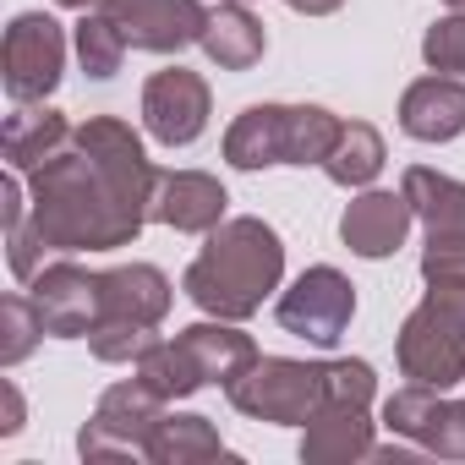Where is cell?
I'll use <instances>...</instances> for the list:
<instances>
[{
    "instance_id": "obj_1",
    "label": "cell",
    "mask_w": 465,
    "mask_h": 465,
    "mask_svg": "<svg viewBox=\"0 0 465 465\" xmlns=\"http://www.w3.org/2000/svg\"><path fill=\"white\" fill-rule=\"evenodd\" d=\"M159 170L143 153V137L115 121L94 115L72 132V143L28 170L34 230L50 252H115L143 236L153 219Z\"/></svg>"
},
{
    "instance_id": "obj_2",
    "label": "cell",
    "mask_w": 465,
    "mask_h": 465,
    "mask_svg": "<svg viewBox=\"0 0 465 465\" xmlns=\"http://www.w3.org/2000/svg\"><path fill=\"white\" fill-rule=\"evenodd\" d=\"M280 280H285V242H280V230L263 224L258 213H236V219H224V224L208 230V242L192 258L181 291L208 318L242 323V318H252L280 291Z\"/></svg>"
},
{
    "instance_id": "obj_3",
    "label": "cell",
    "mask_w": 465,
    "mask_h": 465,
    "mask_svg": "<svg viewBox=\"0 0 465 465\" xmlns=\"http://www.w3.org/2000/svg\"><path fill=\"white\" fill-rule=\"evenodd\" d=\"M230 405L252 421L274 427H307L323 411V361H291V356H258L236 383H224Z\"/></svg>"
},
{
    "instance_id": "obj_4",
    "label": "cell",
    "mask_w": 465,
    "mask_h": 465,
    "mask_svg": "<svg viewBox=\"0 0 465 465\" xmlns=\"http://www.w3.org/2000/svg\"><path fill=\"white\" fill-rule=\"evenodd\" d=\"M394 356H400V372L411 383H427V389H454L465 383V312L427 291L421 307L400 323V340H394Z\"/></svg>"
},
{
    "instance_id": "obj_5",
    "label": "cell",
    "mask_w": 465,
    "mask_h": 465,
    "mask_svg": "<svg viewBox=\"0 0 465 465\" xmlns=\"http://www.w3.org/2000/svg\"><path fill=\"white\" fill-rule=\"evenodd\" d=\"M164 394H153L143 378H121L99 394L94 416L83 421L77 432V454L83 460H126V454H143L159 416H164Z\"/></svg>"
},
{
    "instance_id": "obj_6",
    "label": "cell",
    "mask_w": 465,
    "mask_h": 465,
    "mask_svg": "<svg viewBox=\"0 0 465 465\" xmlns=\"http://www.w3.org/2000/svg\"><path fill=\"white\" fill-rule=\"evenodd\" d=\"M280 329L318 345V351H334L356 318V285L334 269V263H312L307 274H296L291 291H280Z\"/></svg>"
},
{
    "instance_id": "obj_7",
    "label": "cell",
    "mask_w": 465,
    "mask_h": 465,
    "mask_svg": "<svg viewBox=\"0 0 465 465\" xmlns=\"http://www.w3.org/2000/svg\"><path fill=\"white\" fill-rule=\"evenodd\" d=\"M66 72V28L50 12H23L6 28V45H0V77H6V94L17 104H39L55 94Z\"/></svg>"
},
{
    "instance_id": "obj_8",
    "label": "cell",
    "mask_w": 465,
    "mask_h": 465,
    "mask_svg": "<svg viewBox=\"0 0 465 465\" xmlns=\"http://www.w3.org/2000/svg\"><path fill=\"white\" fill-rule=\"evenodd\" d=\"M208 115H213V94L197 72L186 66H164L143 83V126L153 143L164 148H192L203 132H208Z\"/></svg>"
},
{
    "instance_id": "obj_9",
    "label": "cell",
    "mask_w": 465,
    "mask_h": 465,
    "mask_svg": "<svg viewBox=\"0 0 465 465\" xmlns=\"http://www.w3.org/2000/svg\"><path fill=\"white\" fill-rule=\"evenodd\" d=\"M94 12H104L121 28V39L148 55H181L186 45L203 39L208 23L203 0H99Z\"/></svg>"
},
{
    "instance_id": "obj_10",
    "label": "cell",
    "mask_w": 465,
    "mask_h": 465,
    "mask_svg": "<svg viewBox=\"0 0 465 465\" xmlns=\"http://www.w3.org/2000/svg\"><path fill=\"white\" fill-rule=\"evenodd\" d=\"M28 296L39 302V318L55 340H88L104 312V274L83 263H50L28 280Z\"/></svg>"
},
{
    "instance_id": "obj_11",
    "label": "cell",
    "mask_w": 465,
    "mask_h": 465,
    "mask_svg": "<svg viewBox=\"0 0 465 465\" xmlns=\"http://www.w3.org/2000/svg\"><path fill=\"white\" fill-rule=\"evenodd\" d=\"M416 224V208L405 192H361L356 203H345L340 213V242L356 252V258H394Z\"/></svg>"
},
{
    "instance_id": "obj_12",
    "label": "cell",
    "mask_w": 465,
    "mask_h": 465,
    "mask_svg": "<svg viewBox=\"0 0 465 465\" xmlns=\"http://www.w3.org/2000/svg\"><path fill=\"white\" fill-rule=\"evenodd\" d=\"M224 186L203 170H164L153 186V224H170L181 236H208L213 224H224Z\"/></svg>"
},
{
    "instance_id": "obj_13",
    "label": "cell",
    "mask_w": 465,
    "mask_h": 465,
    "mask_svg": "<svg viewBox=\"0 0 465 465\" xmlns=\"http://www.w3.org/2000/svg\"><path fill=\"white\" fill-rule=\"evenodd\" d=\"M400 132L416 143H454L465 132V83L460 77H416L400 94Z\"/></svg>"
},
{
    "instance_id": "obj_14",
    "label": "cell",
    "mask_w": 465,
    "mask_h": 465,
    "mask_svg": "<svg viewBox=\"0 0 465 465\" xmlns=\"http://www.w3.org/2000/svg\"><path fill=\"white\" fill-rule=\"evenodd\" d=\"M175 291L153 263H126V269H104V312L99 323H132V329H159L170 312Z\"/></svg>"
},
{
    "instance_id": "obj_15",
    "label": "cell",
    "mask_w": 465,
    "mask_h": 465,
    "mask_svg": "<svg viewBox=\"0 0 465 465\" xmlns=\"http://www.w3.org/2000/svg\"><path fill=\"white\" fill-rule=\"evenodd\" d=\"M285 148H291V104H252L224 132V164L236 170L285 164Z\"/></svg>"
},
{
    "instance_id": "obj_16",
    "label": "cell",
    "mask_w": 465,
    "mask_h": 465,
    "mask_svg": "<svg viewBox=\"0 0 465 465\" xmlns=\"http://www.w3.org/2000/svg\"><path fill=\"white\" fill-rule=\"evenodd\" d=\"M372 421H367V405H323L312 421H307V438H302V460L307 465H345V460H372Z\"/></svg>"
},
{
    "instance_id": "obj_17",
    "label": "cell",
    "mask_w": 465,
    "mask_h": 465,
    "mask_svg": "<svg viewBox=\"0 0 465 465\" xmlns=\"http://www.w3.org/2000/svg\"><path fill=\"white\" fill-rule=\"evenodd\" d=\"M197 45H203V55H208L219 72H252V66L263 61V50H269V34H263V23L247 12V0H224V6L208 12Z\"/></svg>"
},
{
    "instance_id": "obj_18",
    "label": "cell",
    "mask_w": 465,
    "mask_h": 465,
    "mask_svg": "<svg viewBox=\"0 0 465 465\" xmlns=\"http://www.w3.org/2000/svg\"><path fill=\"white\" fill-rule=\"evenodd\" d=\"M72 121L61 115V110H50L45 99L39 104H17L12 115H6V132H0V153H6V164L12 170H39L45 159H55L66 143H72Z\"/></svg>"
},
{
    "instance_id": "obj_19",
    "label": "cell",
    "mask_w": 465,
    "mask_h": 465,
    "mask_svg": "<svg viewBox=\"0 0 465 465\" xmlns=\"http://www.w3.org/2000/svg\"><path fill=\"white\" fill-rule=\"evenodd\" d=\"M186 351H192V361H197V372L208 378V383H236L252 361H258V345H252V334H242L230 318H208V323H192V329H181L175 334Z\"/></svg>"
},
{
    "instance_id": "obj_20",
    "label": "cell",
    "mask_w": 465,
    "mask_h": 465,
    "mask_svg": "<svg viewBox=\"0 0 465 465\" xmlns=\"http://www.w3.org/2000/svg\"><path fill=\"white\" fill-rule=\"evenodd\" d=\"M400 192L411 197L416 219L427 224V236H465V181L438 175L427 164H411L400 175Z\"/></svg>"
},
{
    "instance_id": "obj_21",
    "label": "cell",
    "mask_w": 465,
    "mask_h": 465,
    "mask_svg": "<svg viewBox=\"0 0 465 465\" xmlns=\"http://www.w3.org/2000/svg\"><path fill=\"white\" fill-rule=\"evenodd\" d=\"M153 465H197V460H236L224 449L219 427L208 416H159L148 449H143Z\"/></svg>"
},
{
    "instance_id": "obj_22",
    "label": "cell",
    "mask_w": 465,
    "mask_h": 465,
    "mask_svg": "<svg viewBox=\"0 0 465 465\" xmlns=\"http://www.w3.org/2000/svg\"><path fill=\"white\" fill-rule=\"evenodd\" d=\"M383 159H389V148H383L378 126H367V121H345V132H340L334 153L323 159V175H329L334 186H345V192H361V186H372V181H378Z\"/></svg>"
},
{
    "instance_id": "obj_23",
    "label": "cell",
    "mask_w": 465,
    "mask_h": 465,
    "mask_svg": "<svg viewBox=\"0 0 465 465\" xmlns=\"http://www.w3.org/2000/svg\"><path fill=\"white\" fill-rule=\"evenodd\" d=\"M137 378H143L153 394H164V400H186V394H197V389L208 383L181 340H159V345L137 361Z\"/></svg>"
},
{
    "instance_id": "obj_24",
    "label": "cell",
    "mask_w": 465,
    "mask_h": 465,
    "mask_svg": "<svg viewBox=\"0 0 465 465\" xmlns=\"http://www.w3.org/2000/svg\"><path fill=\"white\" fill-rule=\"evenodd\" d=\"M72 45H77V61H83V72L94 77V83H110L115 72H121V61H126V39H121V28L104 17V12H83V23L72 28Z\"/></svg>"
},
{
    "instance_id": "obj_25",
    "label": "cell",
    "mask_w": 465,
    "mask_h": 465,
    "mask_svg": "<svg viewBox=\"0 0 465 465\" xmlns=\"http://www.w3.org/2000/svg\"><path fill=\"white\" fill-rule=\"evenodd\" d=\"M45 318H39V302L12 291V296H0V367H17L34 356V345L45 340Z\"/></svg>"
},
{
    "instance_id": "obj_26",
    "label": "cell",
    "mask_w": 465,
    "mask_h": 465,
    "mask_svg": "<svg viewBox=\"0 0 465 465\" xmlns=\"http://www.w3.org/2000/svg\"><path fill=\"white\" fill-rule=\"evenodd\" d=\"M438 400H443L438 389H427V383H405V389H394V394L383 400V427H389L394 438H411V443L421 449V432H427Z\"/></svg>"
},
{
    "instance_id": "obj_27",
    "label": "cell",
    "mask_w": 465,
    "mask_h": 465,
    "mask_svg": "<svg viewBox=\"0 0 465 465\" xmlns=\"http://www.w3.org/2000/svg\"><path fill=\"white\" fill-rule=\"evenodd\" d=\"M421 61L443 77H465V12L454 17H438L427 34H421Z\"/></svg>"
},
{
    "instance_id": "obj_28",
    "label": "cell",
    "mask_w": 465,
    "mask_h": 465,
    "mask_svg": "<svg viewBox=\"0 0 465 465\" xmlns=\"http://www.w3.org/2000/svg\"><path fill=\"white\" fill-rule=\"evenodd\" d=\"M153 345H159V334H153V329H132V323H99V329L88 334V351H94L99 361H110V367H121V361L137 367Z\"/></svg>"
},
{
    "instance_id": "obj_29",
    "label": "cell",
    "mask_w": 465,
    "mask_h": 465,
    "mask_svg": "<svg viewBox=\"0 0 465 465\" xmlns=\"http://www.w3.org/2000/svg\"><path fill=\"white\" fill-rule=\"evenodd\" d=\"M378 378L367 361H323V405H372Z\"/></svg>"
},
{
    "instance_id": "obj_30",
    "label": "cell",
    "mask_w": 465,
    "mask_h": 465,
    "mask_svg": "<svg viewBox=\"0 0 465 465\" xmlns=\"http://www.w3.org/2000/svg\"><path fill=\"white\" fill-rule=\"evenodd\" d=\"M421 449L438 460H465V400H438V411L421 432Z\"/></svg>"
},
{
    "instance_id": "obj_31",
    "label": "cell",
    "mask_w": 465,
    "mask_h": 465,
    "mask_svg": "<svg viewBox=\"0 0 465 465\" xmlns=\"http://www.w3.org/2000/svg\"><path fill=\"white\" fill-rule=\"evenodd\" d=\"M465 274V236H427L421 247V280H460Z\"/></svg>"
},
{
    "instance_id": "obj_32",
    "label": "cell",
    "mask_w": 465,
    "mask_h": 465,
    "mask_svg": "<svg viewBox=\"0 0 465 465\" xmlns=\"http://www.w3.org/2000/svg\"><path fill=\"white\" fill-rule=\"evenodd\" d=\"M0 394H6V421H0V432H23V394H17V383H0Z\"/></svg>"
},
{
    "instance_id": "obj_33",
    "label": "cell",
    "mask_w": 465,
    "mask_h": 465,
    "mask_svg": "<svg viewBox=\"0 0 465 465\" xmlns=\"http://www.w3.org/2000/svg\"><path fill=\"white\" fill-rule=\"evenodd\" d=\"M285 6H291V12H302V17H334L345 0H285Z\"/></svg>"
},
{
    "instance_id": "obj_34",
    "label": "cell",
    "mask_w": 465,
    "mask_h": 465,
    "mask_svg": "<svg viewBox=\"0 0 465 465\" xmlns=\"http://www.w3.org/2000/svg\"><path fill=\"white\" fill-rule=\"evenodd\" d=\"M427 291H438V296H449V302H454V307L465 312V274H460V280H432Z\"/></svg>"
},
{
    "instance_id": "obj_35",
    "label": "cell",
    "mask_w": 465,
    "mask_h": 465,
    "mask_svg": "<svg viewBox=\"0 0 465 465\" xmlns=\"http://www.w3.org/2000/svg\"><path fill=\"white\" fill-rule=\"evenodd\" d=\"M55 6H66V12H94L99 0H55Z\"/></svg>"
},
{
    "instance_id": "obj_36",
    "label": "cell",
    "mask_w": 465,
    "mask_h": 465,
    "mask_svg": "<svg viewBox=\"0 0 465 465\" xmlns=\"http://www.w3.org/2000/svg\"><path fill=\"white\" fill-rule=\"evenodd\" d=\"M443 6H449V12H465V0H443Z\"/></svg>"
}]
</instances>
